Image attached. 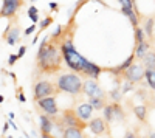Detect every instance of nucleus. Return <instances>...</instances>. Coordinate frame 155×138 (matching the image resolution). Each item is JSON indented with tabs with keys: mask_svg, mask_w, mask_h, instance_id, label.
<instances>
[{
	"mask_svg": "<svg viewBox=\"0 0 155 138\" xmlns=\"http://www.w3.org/2000/svg\"><path fill=\"white\" fill-rule=\"evenodd\" d=\"M61 53L64 58L65 65L78 73L82 78H93V79H99L101 73H102V67H99L95 62H90L88 59H85L78 50L74 48L73 39L70 37H64L62 44H61Z\"/></svg>",
	"mask_w": 155,
	"mask_h": 138,
	"instance_id": "obj_1",
	"label": "nucleus"
},
{
	"mask_svg": "<svg viewBox=\"0 0 155 138\" xmlns=\"http://www.w3.org/2000/svg\"><path fill=\"white\" fill-rule=\"evenodd\" d=\"M121 14H124L129 22H130V25L135 28L140 25V20H141V14L140 12L135 11V8H127V6H121Z\"/></svg>",
	"mask_w": 155,
	"mask_h": 138,
	"instance_id": "obj_12",
	"label": "nucleus"
},
{
	"mask_svg": "<svg viewBox=\"0 0 155 138\" xmlns=\"http://www.w3.org/2000/svg\"><path fill=\"white\" fill-rule=\"evenodd\" d=\"M134 89V84L130 82V81H123V87H121V92H123V95H126V93H129Z\"/></svg>",
	"mask_w": 155,
	"mask_h": 138,
	"instance_id": "obj_27",
	"label": "nucleus"
},
{
	"mask_svg": "<svg viewBox=\"0 0 155 138\" xmlns=\"http://www.w3.org/2000/svg\"><path fill=\"white\" fill-rule=\"evenodd\" d=\"M59 138H64V136H59Z\"/></svg>",
	"mask_w": 155,
	"mask_h": 138,
	"instance_id": "obj_46",
	"label": "nucleus"
},
{
	"mask_svg": "<svg viewBox=\"0 0 155 138\" xmlns=\"http://www.w3.org/2000/svg\"><path fill=\"white\" fill-rule=\"evenodd\" d=\"M54 93H59L56 85L51 84L50 81H45V79H41L34 84V89H33V99L34 101H39L45 96H51Z\"/></svg>",
	"mask_w": 155,
	"mask_h": 138,
	"instance_id": "obj_4",
	"label": "nucleus"
},
{
	"mask_svg": "<svg viewBox=\"0 0 155 138\" xmlns=\"http://www.w3.org/2000/svg\"><path fill=\"white\" fill-rule=\"evenodd\" d=\"M82 93L88 98H107L98 79H93V78H85L82 84Z\"/></svg>",
	"mask_w": 155,
	"mask_h": 138,
	"instance_id": "obj_8",
	"label": "nucleus"
},
{
	"mask_svg": "<svg viewBox=\"0 0 155 138\" xmlns=\"http://www.w3.org/2000/svg\"><path fill=\"white\" fill-rule=\"evenodd\" d=\"M141 64L144 65L146 70H155V51H149L146 53V56L141 59Z\"/></svg>",
	"mask_w": 155,
	"mask_h": 138,
	"instance_id": "obj_19",
	"label": "nucleus"
},
{
	"mask_svg": "<svg viewBox=\"0 0 155 138\" xmlns=\"http://www.w3.org/2000/svg\"><path fill=\"white\" fill-rule=\"evenodd\" d=\"M33 14H39V11L36 6H30L28 8V16H33Z\"/></svg>",
	"mask_w": 155,
	"mask_h": 138,
	"instance_id": "obj_35",
	"label": "nucleus"
},
{
	"mask_svg": "<svg viewBox=\"0 0 155 138\" xmlns=\"http://www.w3.org/2000/svg\"><path fill=\"white\" fill-rule=\"evenodd\" d=\"M50 9L51 11H59V5L56 2H50Z\"/></svg>",
	"mask_w": 155,
	"mask_h": 138,
	"instance_id": "obj_36",
	"label": "nucleus"
},
{
	"mask_svg": "<svg viewBox=\"0 0 155 138\" xmlns=\"http://www.w3.org/2000/svg\"><path fill=\"white\" fill-rule=\"evenodd\" d=\"M110 98H112V101H116V103H120L121 99H123V92H121V84H115V87L110 90V95H109Z\"/></svg>",
	"mask_w": 155,
	"mask_h": 138,
	"instance_id": "obj_22",
	"label": "nucleus"
},
{
	"mask_svg": "<svg viewBox=\"0 0 155 138\" xmlns=\"http://www.w3.org/2000/svg\"><path fill=\"white\" fill-rule=\"evenodd\" d=\"M82 84H84V81L81 79L79 74L71 71V73L61 74L56 79V89H58V92L68 93L71 96H78L82 93Z\"/></svg>",
	"mask_w": 155,
	"mask_h": 138,
	"instance_id": "obj_3",
	"label": "nucleus"
},
{
	"mask_svg": "<svg viewBox=\"0 0 155 138\" xmlns=\"http://www.w3.org/2000/svg\"><path fill=\"white\" fill-rule=\"evenodd\" d=\"M112 109H113V118H115L116 121H120V123H124V121H126V112H124L123 106H121L120 103L113 101V103H112Z\"/></svg>",
	"mask_w": 155,
	"mask_h": 138,
	"instance_id": "obj_17",
	"label": "nucleus"
},
{
	"mask_svg": "<svg viewBox=\"0 0 155 138\" xmlns=\"http://www.w3.org/2000/svg\"><path fill=\"white\" fill-rule=\"evenodd\" d=\"M51 23H53V17L48 16V17H45V19H42L41 22H39V28H41V30L44 31V30H47V28L50 27Z\"/></svg>",
	"mask_w": 155,
	"mask_h": 138,
	"instance_id": "obj_26",
	"label": "nucleus"
},
{
	"mask_svg": "<svg viewBox=\"0 0 155 138\" xmlns=\"http://www.w3.org/2000/svg\"><path fill=\"white\" fill-rule=\"evenodd\" d=\"M8 117H9V120H14V113H12V112H9Z\"/></svg>",
	"mask_w": 155,
	"mask_h": 138,
	"instance_id": "obj_41",
	"label": "nucleus"
},
{
	"mask_svg": "<svg viewBox=\"0 0 155 138\" xmlns=\"http://www.w3.org/2000/svg\"><path fill=\"white\" fill-rule=\"evenodd\" d=\"M134 2H135V0H134Z\"/></svg>",
	"mask_w": 155,
	"mask_h": 138,
	"instance_id": "obj_47",
	"label": "nucleus"
},
{
	"mask_svg": "<svg viewBox=\"0 0 155 138\" xmlns=\"http://www.w3.org/2000/svg\"><path fill=\"white\" fill-rule=\"evenodd\" d=\"M149 138H155V130H150L149 132Z\"/></svg>",
	"mask_w": 155,
	"mask_h": 138,
	"instance_id": "obj_40",
	"label": "nucleus"
},
{
	"mask_svg": "<svg viewBox=\"0 0 155 138\" xmlns=\"http://www.w3.org/2000/svg\"><path fill=\"white\" fill-rule=\"evenodd\" d=\"M144 79L147 81V85L152 90H155V70H146L144 71Z\"/></svg>",
	"mask_w": 155,
	"mask_h": 138,
	"instance_id": "obj_24",
	"label": "nucleus"
},
{
	"mask_svg": "<svg viewBox=\"0 0 155 138\" xmlns=\"http://www.w3.org/2000/svg\"><path fill=\"white\" fill-rule=\"evenodd\" d=\"M37 104V109L42 112V113L45 115H50V117H54V115H59V106H58V101L56 98L51 95V96H45L42 99H39V101H36Z\"/></svg>",
	"mask_w": 155,
	"mask_h": 138,
	"instance_id": "obj_9",
	"label": "nucleus"
},
{
	"mask_svg": "<svg viewBox=\"0 0 155 138\" xmlns=\"http://www.w3.org/2000/svg\"><path fill=\"white\" fill-rule=\"evenodd\" d=\"M42 138H54V135H53V133H45V132H42Z\"/></svg>",
	"mask_w": 155,
	"mask_h": 138,
	"instance_id": "obj_39",
	"label": "nucleus"
},
{
	"mask_svg": "<svg viewBox=\"0 0 155 138\" xmlns=\"http://www.w3.org/2000/svg\"><path fill=\"white\" fill-rule=\"evenodd\" d=\"M9 130V121H6L5 124H3V130H2V133L3 135H6V132Z\"/></svg>",
	"mask_w": 155,
	"mask_h": 138,
	"instance_id": "obj_38",
	"label": "nucleus"
},
{
	"mask_svg": "<svg viewBox=\"0 0 155 138\" xmlns=\"http://www.w3.org/2000/svg\"><path fill=\"white\" fill-rule=\"evenodd\" d=\"M138 138H149V136H144V135H141V136H138Z\"/></svg>",
	"mask_w": 155,
	"mask_h": 138,
	"instance_id": "obj_44",
	"label": "nucleus"
},
{
	"mask_svg": "<svg viewBox=\"0 0 155 138\" xmlns=\"http://www.w3.org/2000/svg\"><path fill=\"white\" fill-rule=\"evenodd\" d=\"M149 50H150V41H143V42L137 44V47H135V50H134L135 58L141 61V59L146 56V53L149 51Z\"/></svg>",
	"mask_w": 155,
	"mask_h": 138,
	"instance_id": "obj_15",
	"label": "nucleus"
},
{
	"mask_svg": "<svg viewBox=\"0 0 155 138\" xmlns=\"http://www.w3.org/2000/svg\"><path fill=\"white\" fill-rule=\"evenodd\" d=\"M20 22H14V23H9L6 25V28L2 34V39L6 41L8 45H16L17 42H20Z\"/></svg>",
	"mask_w": 155,
	"mask_h": 138,
	"instance_id": "obj_10",
	"label": "nucleus"
},
{
	"mask_svg": "<svg viewBox=\"0 0 155 138\" xmlns=\"http://www.w3.org/2000/svg\"><path fill=\"white\" fill-rule=\"evenodd\" d=\"M137 96H138V98H141V99H147V92H146V90H143V89H140V90L137 92Z\"/></svg>",
	"mask_w": 155,
	"mask_h": 138,
	"instance_id": "obj_30",
	"label": "nucleus"
},
{
	"mask_svg": "<svg viewBox=\"0 0 155 138\" xmlns=\"http://www.w3.org/2000/svg\"><path fill=\"white\" fill-rule=\"evenodd\" d=\"M135 117L138 118L140 123H146L147 120V104H140V106H134L132 107Z\"/></svg>",
	"mask_w": 155,
	"mask_h": 138,
	"instance_id": "obj_16",
	"label": "nucleus"
},
{
	"mask_svg": "<svg viewBox=\"0 0 155 138\" xmlns=\"http://www.w3.org/2000/svg\"><path fill=\"white\" fill-rule=\"evenodd\" d=\"M25 0H2L0 6V19H14L23 6Z\"/></svg>",
	"mask_w": 155,
	"mask_h": 138,
	"instance_id": "obj_6",
	"label": "nucleus"
},
{
	"mask_svg": "<svg viewBox=\"0 0 155 138\" xmlns=\"http://www.w3.org/2000/svg\"><path fill=\"white\" fill-rule=\"evenodd\" d=\"M124 138H138V135L135 132H132V130H127L126 135H124Z\"/></svg>",
	"mask_w": 155,
	"mask_h": 138,
	"instance_id": "obj_34",
	"label": "nucleus"
},
{
	"mask_svg": "<svg viewBox=\"0 0 155 138\" xmlns=\"http://www.w3.org/2000/svg\"><path fill=\"white\" fill-rule=\"evenodd\" d=\"M134 36H135V42H137V44L146 41V33H144L143 27H140V25L134 28Z\"/></svg>",
	"mask_w": 155,
	"mask_h": 138,
	"instance_id": "obj_23",
	"label": "nucleus"
},
{
	"mask_svg": "<svg viewBox=\"0 0 155 138\" xmlns=\"http://www.w3.org/2000/svg\"><path fill=\"white\" fill-rule=\"evenodd\" d=\"M61 121L65 127H79L82 130L87 127V121L81 120L78 117L76 110H73V109H64L61 113Z\"/></svg>",
	"mask_w": 155,
	"mask_h": 138,
	"instance_id": "obj_5",
	"label": "nucleus"
},
{
	"mask_svg": "<svg viewBox=\"0 0 155 138\" xmlns=\"http://www.w3.org/2000/svg\"><path fill=\"white\" fill-rule=\"evenodd\" d=\"M64 138H87L84 135V130L79 127H65L64 129Z\"/></svg>",
	"mask_w": 155,
	"mask_h": 138,
	"instance_id": "obj_18",
	"label": "nucleus"
},
{
	"mask_svg": "<svg viewBox=\"0 0 155 138\" xmlns=\"http://www.w3.org/2000/svg\"><path fill=\"white\" fill-rule=\"evenodd\" d=\"M85 2H87V0H78V5H76V8H74V11H73V16H74L76 12H78V11L81 9V6H82V5H84Z\"/></svg>",
	"mask_w": 155,
	"mask_h": 138,
	"instance_id": "obj_32",
	"label": "nucleus"
},
{
	"mask_svg": "<svg viewBox=\"0 0 155 138\" xmlns=\"http://www.w3.org/2000/svg\"><path fill=\"white\" fill-rule=\"evenodd\" d=\"M39 123H41V130L42 132L53 133V130H54V120H53V117L42 113L41 117H39Z\"/></svg>",
	"mask_w": 155,
	"mask_h": 138,
	"instance_id": "obj_14",
	"label": "nucleus"
},
{
	"mask_svg": "<svg viewBox=\"0 0 155 138\" xmlns=\"http://www.w3.org/2000/svg\"><path fill=\"white\" fill-rule=\"evenodd\" d=\"M30 2H31V3H34V2H37V0H30Z\"/></svg>",
	"mask_w": 155,
	"mask_h": 138,
	"instance_id": "obj_45",
	"label": "nucleus"
},
{
	"mask_svg": "<svg viewBox=\"0 0 155 138\" xmlns=\"http://www.w3.org/2000/svg\"><path fill=\"white\" fill-rule=\"evenodd\" d=\"M153 27H155V19H153V17L146 19L144 23H143V30H144V33H146V37H147L150 42H152V39H153Z\"/></svg>",
	"mask_w": 155,
	"mask_h": 138,
	"instance_id": "obj_20",
	"label": "nucleus"
},
{
	"mask_svg": "<svg viewBox=\"0 0 155 138\" xmlns=\"http://www.w3.org/2000/svg\"><path fill=\"white\" fill-rule=\"evenodd\" d=\"M87 127L90 129L93 135H104V133H110L109 130V123L104 121V118H92L87 123Z\"/></svg>",
	"mask_w": 155,
	"mask_h": 138,
	"instance_id": "obj_11",
	"label": "nucleus"
},
{
	"mask_svg": "<svg viewBox=\"0 0 155 138\" xmlns=\"http://www.w3.org/2000/svg\"><path fill=\"white\" fill-rule=\"evenodd\" d=\"M144 71H146V68H144V65L141 64V62H134V64L123 73V79L130 81L132 84L143 82V79H144Z\"/></svg>",
	"mask_w": 155,
	"mask_h": 138,
	"instance_id": "obj_7",
	"label": "nucleus"
},
{
	"mask_svg": "<svg viewBox=\"0 0 155 138\" xmlns=\"http://www.w3.org/2000/svg\"><path fill=\"white\" fill-rule=\"evenodd\" d=\"M34 30H36V23H33L31 27H28L27 30H25V31H23V36H30V34H31Z\"/></svg>",
	"mask_w": 155,
	"mask_h": 138,
	"instance_id": "obj_31",
	"label": "nucleus"
},
{
	"mask_svg": "<svg viewBox=\"0 0 155 138\" xmlns=\"http://www.w3.org/2000/svg\"><path fill=\"white\" fill-rule=\"evenodd\" d=\"M118 2L121 3V6H127V8H135V11H137V12H140V11H138V8H137V3L134 2V0H118Z\"/></svg>",
	"mask_w": 155,
	"mask_h": 138,
	"instance_id": "obj_28",
	"label": "nucleus"
},
{
	"mask_svg": "<svg viewBox=\"0 0 155 138\" xmlns=\"http://www.w3.org/2000/svg\"><path fill=\"white\" fill-rule=\"evenodd\" d=\"M3 101H5V98H3V96H2V95H0V104H2V103H3Z\"/></svg>",
	"mask_w": 155,
	"mask_h": 138,
	"instance_id": "obj_42",
	"label": "nucleus"
},
{
	"mask_svg": "<svg viewBox=\"0 0 155 138\" xmlns=\"http://www.w3.org/2000/svg\"><path fill=\"white\" fill-rule=\"evenodd\" d=\"M102 112H104V118H106V123H112L115 118H113V109H112V104H106V107L102 109Z\"/></svg>",
	"mask_w": 155,
	"mask_h": 138,
	"instance_id": "obj_25",
	"label": "nucleus"
},
{
	"mask_svg": "<svg viewBox=\"0 0 155 138\" xmlns=\"http://www.w3.org/2000/svg\"><path fill=\"white\" fill-rule=\"evenodd\" d=\"M76 113H78V117H79L81 120H84V121H90L92 120V113H93V107L90 106L88 103H81L79 106L76 107Z\"/></svg>",
	"mask_w": 155,
	"mask_h": 138,
	"instance_id": "obj_13",
	"label": "nucleus"
},
{
	"mask_svg": "<svg viewBox=\"0 0 155 138\" xmlns=\"http://www.w3.org/2000/svg\"><path fill=\"white\" fill-rule=\"evenodd\" d=\"M25 53H27V47H25V45H20L19 51H17V56H19V58H23Z\"/></svg>",
	"mask_w": 155,
	"mask_h": 138,
	"instance_id": "obj_33",
	"label": "nucleus"
},
{
	"mask_svg": "<svg viewBox=\"0 0 155 138\" xmlns=\"http://www.w3.org/2000/svg\"><path fill=\"white\" fill-rule=\"evenodd\" d=\"M88 104L93 107V110H102L107 104V98H88Z\"/></svg>",
	"mask_w": 155,
	"mask_h": 138,
	"instance_id": "obj_21",
	"label": "nucleus"
},
{
	"mask_svg": "<svg viewBox=\"0 0 155 138\" xmlns=\"http://www.w3.org/2000/svg\"><path fill=\"white\" fill-rule=\"evenodd\" d=\"M17 99H19V101H22V103L27 101V98H25V95L22 93V90H19V93H17Z\"/></svg>",
	"mask_w": 155,
	"mask_h": 138,
	"instance_id": "obj_37",
	"label": "nucleus"
},
{
	"mask_svg": "<svg viewBox=\"0 0 155 138\" xmlns=\"http://www.w3.org/2000/svg\"><path fill=\"white\" fill-rule=\"evenodd\" d=\"M62 61L64 58L61 53V47L53 42H47V37H44L36 56L37 70L41 73H56L62 68Z\"/></svg>",
	"mask_w": 155,
	"mask_h": 138,
	"instance_id": "obj_2",
	"label": "nucleus"
},
{
	"mask_svg": "<svg viewBox=\"0 0 155 138\" xmlns=\"http://www.w3.org/2000/svg\"><path fill=\"white\" fill-rule=\"evenodd\" d=\"M19 59H20V58L17 56V53H16V54H9V58H8V65H9V67H12V65H14Z\"/></svg>",
	"mask_w": 155,
	"mask_h": 138,
	"instance_id": "obj_29",
	"label": "nucleus"
},
{
	"mask_svg": "<svg viewBox=\"0 0 155 138\" xmlns=\"http://www.w3.org/2000/svg\"><path fill=\"white\" fill-rule=\"evenodd\" d=\"M150 99H152V103H153V104H155V95H153V96H152V98H150Z\"/></svg>",
	"mask_w": 155,
	"mask_h": 138,
	"instance_id": "obj_43",
	"label": "nucleus"
}]
</instances>
